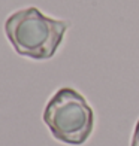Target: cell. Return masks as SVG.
I'll use <instances>...</instances> for the list:
<instances>
[{
  "label": "cell",
  "mask_w": 139,
  "mask_h": 146,
  "mask_svg": "<svg viewBox=\"0 0 139 146\" xmlns=\"http://www.w3.org/2000/svg\"><path fill=\"white\" fill-rule=\"evenodd\" d=\"M130 146H139V121L135 125V130H133V136H132V143Z\"/></svg>",
  "instance_id": "3957f363"
},
{
  "label": "cell",
  "mask_w": 139,
  "mask_h": 146,
  "mask_svg": "<svg viewBox=\"0 0 139 146\" xmlns=\"http://www.w3.org/2000/svg\"><path fill=\"white\" fill-rule=\"evenodd\" d=\"M69 24L43 15L37 8L14 12L5 21V33L17 54L31 60H49L61 45Z\"/></svg>",
  "instance_id": "6da1fadb"
},
{
  "label": "cell",
  "mask_w": 139,
  "mask_h": 146,
  "mask_svg": "<svg viewBox=\"0 0 139 146\" xmlns=\"http://www.w3.org/2000/svg\"><path fill=\"white\" fill-rule=\"evenodd\" d=\"M43 122L54 139L78 146L91 136L94 115L87 100L76 90L60 88L46 103Z\"/></svg>",
  "instance_id": "7a4b0ae2"
}]
</instances>
